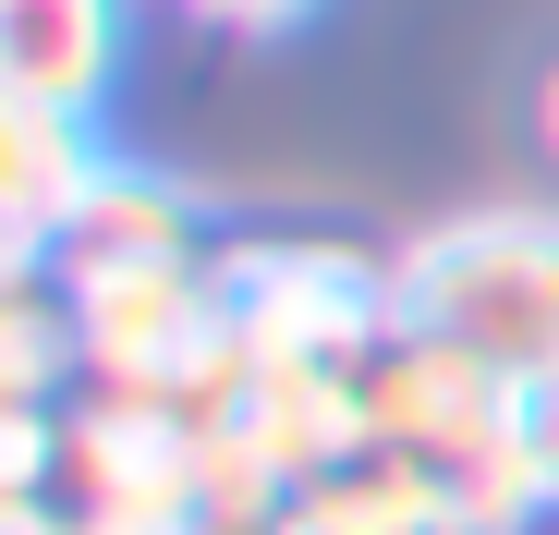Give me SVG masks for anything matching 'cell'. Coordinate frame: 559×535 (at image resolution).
Listing matches in <instances>:
<instances>
[{
    "label": "cell",
    "mask_w": 559,
    "mask_h": 535,
    "mask_svg": "<svg viewBox=\"0 0 559 535\" xmlns=\"http://www.w3.org/2000/svg\"><path fill=\"white\" fill-rule=\"evenodd\" d=\"M402 317L487 353L499 378H535L559 366V219L547 207H487V219H450L426 231L402 268Z\"/></svg>",
    "instance_id": "6da1fadb"
},
{
    "label": "cell",
    "mask_w": 559,
    "mask_h": 535,
    "mask_svg": "<svg viewBox=\"0 0 559 535\" xmlns=\"http://www.w3.org/2000/svg\"><path fill=\"white\" fill-rule=\"evenodd\" d=\"M122 73V0H0V85L25 110H98Z\"/></svg>",
    "instance_id": "7a4b0ae2"
},
{
    "label": "cell",
    "mask_w": 559,
    "mask_h": 535,
    "mask_svg": "<svg viewBox=\"0 0 559 535\" xmlns=\"http://www.w3.org/2000/svg\"><path fill=\"white\" fill-rule=\"evenodd\" d=\"M110 183L98 134H85V110H0V207H13V255H49L61 219Z\"/></svg>",
    "instance_id": "3957f363"
},
{
    "label": "cell",
    "mask_w": 559,
    "mask_h": 535,
    "mask_svg": "<svg viewBox=\"0 0 559 535\" xmlns=\"http://www.w3.org/2000/svg\"><path fill=\"white\" fill-rule=\"evenodd\" d=\"M49 255H61V281L85 293V281H110V268L195 255V219H182V195H170V183H134V170H110V183L61 219V243H49Z\"/></svg>",
    "instance_id": "277c9868"
},
{
    "label": "cell",
    "mask_w": 559,
    "mask_h": 535,
    "mask_svg": "<svg viewBox=\"0 0 559 535\" xmlns=\"http://www.w3.org/2000/svg\"><path fill=\"white\" fill-rule=\"evenodd\" d=\"M61 353H85V329H61V317H49V293L25 281V293H13V402H49Z\"/></svg>",
    "instance_id": "5b68a950"
},
{
    "label": "cell",
    "mask_w": 559,
    "mask_h": 535,
    "mask_svg": "<svg viewBox=\"0 0 559 535\" xmlns=\"http://www.w3.org/2000/svg\"><path fill=\"white\" fill-rule=\"evenodd\" d=\"M511 451H523V475H535V499H559V366H535V378H511Z\"/></svg>",
    "instance_id": "8992f818"
},
{
    "label": "cell",
    "mask_w": 559,
    "mask_h": 535,
    "mask_svg": "<svg viewBox=\"0 0 559 535\" xmlns=\"http://www.w3.org/2000/svg\"><path fill=\"white\" fill-rule=\"evenodd\" d=\"M207 25H231V37H280L293 13H317V0H195Z\"/></svg>",
    "instance_id": "52a82bcc"
},
{
    "label": "cell",
    "mask_w": 559,
    "mask_h": 535,
    "mask_svg": "<svg viewBox=\"0 0 559 535\" xmlns=\"http://www.w3.org/2000/svg\"><path fill=\"white\" fill-rule=\"evenodd\" d=\"M535 122H547V158H559V73H547V98H535Z\"/></svg>",
    "instance_id": "ba28073f"
}]
</instances>
